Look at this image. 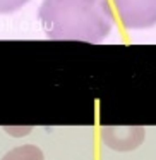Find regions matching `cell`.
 Listing matches in <instances>:
<instances>
[{"instance_id": "obj_5", "label": "cell", "mask_w": 156, "mask_h": 160, "mask_svg": "<svg viewBox=\"0 0 156 160\" xmlns=\"http://www.w3.org/2000/svg\"><path fill=\"white\" fill-rule=\"evenodd\" d=\"M29 0H0V14H12L24 7Z\"/></svg>"}, {"instance_id": "obj_4", "label": "cell", "mask_w": 156, "mask_h": 160, "mask_svg": "<svg viewBox=\"0 0 156 160\" xmlns=\"http://www.w3.org/2000/svg\"><path fill=\"white\" fill-rule=\"evenodd\" d=\"M2 160H45L43 152L35 145H22L7 152Z\"/></svg>"}, {"instance_id": "obj_3", "label": "cell", "mask_w": 156, "mask_h": 160, "mask_svg": "<svg viewBox=\"0 0 156 160\" xmlns=\"http://www.w3.org/2000/svg\"><path fill=\"white\" fill-rule=\"evenodd\" d=\"M101 141L115 152H132L144 141L146 129L141 126H103Z\"/></svg>"}, {"instance_id": "obj_2", "label": "cell", "mask_w": 156, "mask_h": 160, "mask_svg": "<svg viewBox=\"0 0 156 160\" xmlns=\"http://www.w3.org/2000/svg\"><path fill=\"white\" fill-rule=\"evenodd\" d=\"M120 22L129 31L156 26V0H111Z\"/></svg>"}, {"instance_id": "obj_1", "label": "cell", "mask_w": 156, "mask_h": 160, "mask_svg": "<svg viewBox=\"0 0 156 160\" xmlns=\"http://www.w3.org/2000/svg\"><path fill=\"white\" fill-rule=\"evenodd\" d=\"M38 19L46 38L55 42L101 43L115 28L108 0H43Z\"/></svg>"}]
</instances>
